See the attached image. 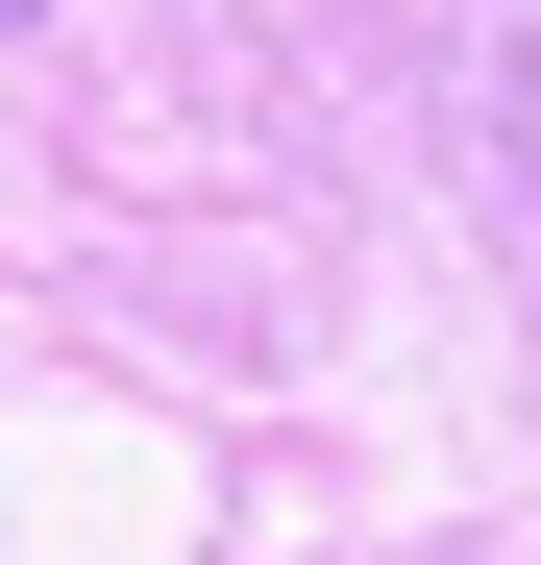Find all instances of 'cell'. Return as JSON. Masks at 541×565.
Returning a JSON list of instances; mask_svg holds the SVG:
<instances>
[{
    "mask_svg": "<svg viewBox=\"0 0 541 565\" xmlns=\"http://www.w3.org/2000/svg\"><path fill=\"white\" fill-rule=\"evenodd\" d=\"M492 124H517V198H541V25H517V74H492Z\"/></svg>",
    "mask_w": 541,
    "mask_h": 565,
    "instance_id": "cell-1",
    "label": "cell"
},
{
    "mask_svg": "<svg viewBox=\"0 0 541 565\" xmlns=\"http://www.w3.org/2000/svg\"><path fill=\"white\" fill-rule=\"evenodd\" d=\"M0 25H25V0H0Z\"/></svg>",
    "mask_w": 541,
    "mask_h": 565,
    "instance_id": "cell-2",
    "label": "cell"
}]
</instances>
